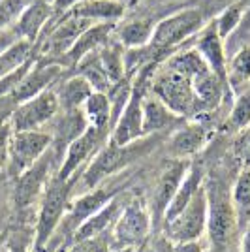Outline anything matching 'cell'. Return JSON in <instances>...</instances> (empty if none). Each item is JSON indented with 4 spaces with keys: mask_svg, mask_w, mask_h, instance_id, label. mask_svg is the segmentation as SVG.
I'll list each match as a JSON object with an SVG mask.
<instances>
[{
    "mask_svg": "<svg viewBox=\"0 0 250 252\" xmlns=\"http://www.w3.org/2000/svg\"><path fill=\"white\" fill-rule=\"evenodd\" d=\"M153 143H155V137H147L145 141L139 139V141H134V143L125 145V147H119V145L109 141L89 162V166H87L83 173L73 181V189H79L81 194H85L89 190L100 187V183L104 179H107L109 175L117 173V171H121V169L126 168L128 164H132L139 157H145L147 153L153 149Z\"/></svg>",
    "mask_w": 250,
    "mask_h": 252,
    "instance_id": "2",
    "label": "cell"
},
{
    "mask_svg": "<svg viewBox=\"0 0 250 252\" xmlns=\"http://www.w3.org/2000/svg\"><path fill=\"white\" fill-rule=\"evenodd\" d=\"M205 231H207V194L205 187H201L185 207V211L171 222L164 224L162 233L173 245H179V243L201 241Z\"/></svg>",
    "mask_w": 250,
    "mask_h": 252,
    "instance_id": "7",
    "label": "cell"
},
{
    "mask_svg": "<svg viewBox=\"0 0 250 252\" xmlns=\"http://www.w3.org/2000/svg\"><path fill=\"white\" fill-rule=\"evenodd\" d=\"M149 75H151V70H141L139 79L132 85V93H130L125 109L121 111L111 130L109 141L119 147L130 145L134 141H139L141 137H145L143 134V100L147 96V89L151 87L145 81L149 79Z\"/></svg>",
    "mask_w": 250,
    "mask_h": 252,
    "instance_id": "6",
    "label": "cell"
},
{
    "mask_svg": "<svg viewBox=\"0 0 250 252\" xmlns=\"http://www.w3.org/2000/svg\"><path fill=\"white\" fill-rule=\"evenodd\" d=\"M115 32V23H94L87 31L79 36V40L73 43V47L68 51L59 64H62L64 68H75L77 64L83 61L87 55L98 51L100 47H104L105 43L111 40V34Z\"/></svg>",
    "mask_w": 250,
    "mask_h": 252,
    "instance_id": "18",
    "label": "cell"
},
{
    "mask_svg": "<svg viewBox=\"0 0 250 252\" xmlns=\"http://www.w3.org/2000/svg\"><path fill=\"white\" fill-rule=\"evenodd\" d=\"M66 252H109V233L98 235L93 239L73 241Z\"/></svg>",
    "mask_w": 250,
    "mask_h": 252,
    "instance_id": "34",
    "label": "cell"
},
{
    "mask_svg": "<svg viewBox=\"0 0 250 252\" xmlns=\"http://www.w3.org/2000/svg\"><path fill=\"white\" fill-rule=\"evenodd\" d=\"M53 17V6L43 2V0H32L27 6V10L21 13V17L17 19V23L13 25V34L17 36V40L29 42L32 45H36V42L40 40L42 32L45 31L47 23L51 21Z\"/></svg>",
    "mask_w": 250,
    "mask_h": 252,
    "instance_id": "17",
    "label": "cell"
},
{
    "mask_svg": "<svg viewBox=\"0 0 250 252\" xmlns=\"http://www.w3.org/2000/svg\"><path fill=\"white\" fill-rule=\"evenodd\" d=\"M250 125V93L239 96L228 117V128L233 132L247 130Z\"/></svg>",
    "mask_w": 250,
    "mask_h": 252,
    "instance_id": "33",
    "label": "cell"
},
{
    "mask_svg": "<svg viewBox=\"0 0 250 252\" xmlns=\"http://www.w3.org/2000/svg\"><path fill=\"white\" fill-rule=\"evenodd\" d=\"M241 252H250V224L245 228L243 239H241Z\"/></svg>",
    "mask_w": 250,
    "mask_h": 252,
    "instance_id": "41",
    "label": "cell"
},
{
    "mask_svg": "<svg viewBox=\"0 0 250 252\" xmlns=\"http://www.w3.org/2000/svg\"><path fill=\"white\" fill-rule=\"evenodd\" d=\"M125 6L117 0H81L68 11V15L91 23H115L125 15Z\"/></svg>",
    "mask_w": 250,
    "mask_h": 252,
    "instance_id": "22",
    "label": "cell"
},
{
    "mask_svg": "<svg viewBox=\"0 0 250 252\" xmlns=\"http://www.w3.org/2000/svg\"><path fill=\"white\" fill-rule=\"evenodd\" d=\"M153 228L151 213L139 200H130L109 230V251H136L149 241Z\"/></svg>",
    "mask_w": 250,
    "mask_h": 252,
    "instance_id": "5",
    "label": "cell"
},
{
    "mask_svg": "<svg viewBox=\"0 0 250 252\" xmlns=\"http://www.w3.org/2000/svg\"><path fill=\"white\" fill-rule=\"evenodd\" d=\"M109 252H134V251H109Z\"/></svg>",
    "mask_w": 250,
    "mask_h": 252,
    "instance_id": "42",
    "label": "cell"
},
{
    "mask_svg": "<svg viewBox=\"0 0 250 252\" xmlns=\"http://www.w3.org/2000/svg\"><path fill=\"white\" fill-rule=\"evenodd\" d=\"M15 42H17V36L13 34V31L0 32V53H4L8 47H11Z\"/></svg>",
    "mask_w": 250,
    "mask_h": 252,
    "instance_id": "40",
    "label": "cell"
},
{
    "mask_svg": "<svg viewBox=\"0 0 250 252\" xmlns=\"http://www.w3.org/2000/svg\"><path fill=\"white\" fill-rule=\"evenodd\" d=\"M228 81H231L233 87H239L250 81V43L243 45L231 57L228 64Z\"/></svg>",
    "mask_w": 250,
    "mask_h": 252,
    "instance_id": "31",
    "label": "cell"
},
{
    "mask_svg": "<svg viewBox=\"0 0 250 252\" xmlns=\"http://www.w3.org/2000/svg\"><path fill=\"white\" fill-rule=\"evenodd\" d=\"M231 200L237 213L239 228L250 224V168H245L237 177V183L231 190Z\"/></svg>",
    "mask_w": 250,
    "mask_h": 252,
    "instance_id": "28",
    "label": "cell"
},
{
    "mask_svg": "<svg viewBox=\"0 0 250 252\" xmlns=\"http://www.w3.org/2000/svg\"><path fill=\"white\" fill-rule=\"evenodd\" d=\"M98 59H100L102 70H104V74L107 75L111 87L125 81L126 61H125V53H123V45H121V43H113L109 40L104 47L98 49Z\"/></svg>",
    "mask_w": 250,
    "mask_h": 252,
    "instance_id": "25",
    "label": "cell"
},
{
    "mask_svg": "<svg viewBox=\"0 0 250 252\" xmlns=\"http://www.w3.org/2000/svg\"><path fill=\"white\" fill-rule=\"evenodd\" d=\"M187 123L185 117L173 113L160 98L155 94H147L143 100V134L145 137L166 132L171 128H181Z\"/></svg>",
    "mask_w": 250,
    "mask_h": 252,
    "instance_id": "21",
    "label": "cell"
},
{
    "mask_svg": "<svg viewBox=\"0 0 250 252\" xmlns=\"http://www.w3.org/2000/svg\"><path fill=\"white\" fill-rule=\"evenodd\" d=\"M201 25H203V13L199 10H183L175 15H169L167 19L160 21L155 27L149 49L166 51L169 47H175L192 34H196L201 29Z\"/></svg>",
    "mask_w": 250,
    "mask_h": 252,
    "instance_id": "10",
    "label": "cell"
},
{
    "mask_svg": "<svg viewBox=\"0 0 250 252\" xmlns=\"http://www.w3.org/2000/svg\"><path fill=\"white\" fill-rule=\"evenodd\" d=\"M36 57L34 53V45L29 42L17 40L11 47H8L4 53H0V79L15 72L19 66L29 63L31 59Z\"/></svg>",
    "mask_w": 250,
    "mask_h": 252,
    "instance_id": "29",
    "label": "cell"
},
{
    "mask_svg": "<svg viewBox=\"0 0 250 252\" xmlns=\"http://www.w3.org/2000/svg\"><path fill=\"white\" fill-rule=\"evenodd\" d=\"M51 123L53 132H49L53 137L51 149L55 151V155L62 153V157L66 149L70 147V143L75 141L89 128L83 109H61Z\"/></svg>",
    "mask_w": 250,
    "mask_h": 252,
    "instance_id": "16",
    "label": "cell"
},
{
    "mask_svg": "<svg viewBox=\"0 0 250 252\" xmlns=\"http://www.w3.org/2000/svg\"><path fill=\"white\" fill-rule=\"evenodd\" d=\"M73 181L64 183L61 179L53 177L47 185V189L42 196V207L36 222V231H34V249L36 252H45L47 245L55 235L57 228L61 226L62 219L68 213V203L72 198Z\"/></svg>",
    "mask_w": 250,
    "mask_h": 252,
    "instance_id": "3",
    "label": "cell"
},
{
    "mask_svg": "<svg viewBox=\"0 0 250 252\" xmlns=\"http://www.w3.org/2000/svg\"><path fill=\"white\" fill-rule=\"evenodd\" d=\"M83 115L87 125L111 134V100L104 93H93L83 104Z\"/></svg>",
    "mask_w": 250,
    "mask_h": 252,
    "instance_id": "26",
    "label": "cell"
},
{
    "mask_svg": "<svg viewBox=\"0 0 250 252\" xmlns=\"http://www.w3.org/2000/svg\"><path fill=\"white\" fill-rule=\"evenodd\" d=\"M143 252H173V243L162 233L155 239H149L143 245Z\"/></svg>",
    "mask_w": 250,
    "mask_h": 252,
    "instance_id": "37",
    "label": "cell"
},
{
    "mask_svg": "<svg viewBox=\"0 0 250 252\" xmlns=\"http://www.w3.org/2000/svg\"><path fill=\"white\" fill-rule=\"evenodd\" d=\"M207 194V237L211 252H226L239 228L231 192L224 181L209 179L203 183Z\"/></svg>",
    "mask_w": 250,
    "mask_h": 252,
    "instance_id": "1",
    "label": "cell"
},
{
    "mask_svg": "<svg viewBox=\"0 0 250 252\" xmlns=\"http://www.w3.org/2000/svg\"><path fill=\"white\" fill-rule=\"evenodd\" d=\"M203 177H205L203 175V169L199 168L198 164H192L188 168L187 175H185V179H183V183H181V187L177 190V194L173 196V200H171V203L167 205L166 213H164L162 228H164V224L171 222L177 215H181L185 211V207L194 198V194L203 187Z\"/></svg>",
    "mask_w": 250,
    "mask_h": 252,
    "instance_id": "23",
    "label": "cell"
},
{
    "mask_svg": "<svg viewBox=\"0 0 250 252\" xmlns=\"http://www.w3.org/2000/svg\"><path fill=\"white\" fill-rule=\"evenodd\" d=\"M237 155L243 160L245 168H250V128L241 136L239 143H237Z\"/></svg>",
    "mask_w": 250,
    "mask_h": 252,
    "instance_id": "38",
    "label": "cell"
},
{
    "mask_svg": "<svg viewBox=\"0 0 250 252\" xmlns=\"http://www.w3.org/2000/svg\"><path fill=\"white\" fill-rule=\"evenodd\" d=\"M55 151L49 149L32 168H29L23 175L15 179L13 190V203L17 209H29L32 203L40 200L49 185V169L53 164Z\"/></svg>",
    "mask_w": 250,
    "mask_h": 252,
    "instance_id": "13",
    "label": "cell"
},
{
    "mask_svg": "<svg viewBox=\"0 0 250 252\" xmlns=\"http://www.w3.org/2000/svg\"><path fill=\"white\" fill-rule=\"evenodd\" d=\"M188 168H190L188 160H171L164 168L156 187H155V192H153V203H151V209H153L151 211V219H153V222H160V226H162L164 213H166L167 205L173 200V196L177 194Z\"/></svg>",
    "mask_w": 250,
    "mask_h": 252,
    "instance_id": "14",
    "label": "cell"
},
{
    "mask_svg": "<svg viewBox=\"0 0 250 252\" xmlns=\"http://www.w3.org/2000/svg\"><path fill=\"white\" fill-rule=\"evenodd\" d=\"M11 125L10 121L0 128V171L8 168V157H10V137H11Z\"/></svg>",
    "mask_w": 250,
    "mask_h": 252,
    "instance_id": "35",
    "label": "cell"
},
{
    "mask_svg": "<svg viewBox=\"0 0 250 252\" xmlns=\"http://www.w3.org/2000/svg\"><path fill=\"white\" fill-rule=\"evenodd\" d=\"M151 94L160 98L173 113L185 117V119L203 109L198 96L194 93L192 77L179 74L175 70H169L166 66L151 81Z\"/></svg>",
    "mask_w": 250,
    "mask_h": 252,
    "instance_id": "4",
    "label": "cell"
},
{
    "mask_svg": "<svg viewBox=\"0 0 250 252\" xmlns=\"http://www.w3.org/2000/svg\"><path fill=\"white\" fill-rule=\"evenodd\" d=\"M53 87L43 91L42 94L34 96L31 100L13 107L10 117V125L13 132L42 130L43 126L49 125L57 117V113L61 111V105H59V98H57V93Z\"/></svg>",
    "mask_w": 250,
    "mask_h": 252,
    "instance_id": "9",
    "label": "cell"
},
{
    "mask_svg": "<svg viewBox=\"0 0 250 252\" xmlns=\"http://www.w3.org/2000/svg\"><path fill=\"white\" fill-rule=\"evenodd\" d=\"M32 237L27 233H13L8 239V252H31Z\"/></svg>",
    "mask_w": 250,
    "mask_h": 252,
    "instance_id": "36",
    "label": "cell"
},
{
    "mask_svg": "<svg viewBox=\"0 0 250 252\" xmlns=\"http://www.w3.org/2000/svg\"><path fill=\"white\" fill-rule=\"evenodd\" d=\"M209 141V128L201 123H185L167 141V153L173 160H187L205 147Z\"/></svg>",
    "mask_w": 250,
    "mask_h": 252,
    "instance_id": "19",
    "label": "cell"
},
{
    "mask_svg": "<svg viewBox=\"0 0 250 252\" xmlns=\"http://www.w3.org/2000/svg\"><path fill=\"white\" fill-rule=\"evenodd\" d=\"M53 137L47 130L32 132H11L10 157H8V173L17 179L29 168H32L40 158L51 149Z\"/></svg>",
    "mask_w": 250,
    "mask_h": 252,
    "instance_id": "8",
    "label": "cell"
},
{
    "mask_svg": "<svg viewBox=\"0 0 250 252\" xmlns=\"http://www.w3.org/2000/svg\"><path fill=\"white\" fill-rule=\"evenodd\" d=\"M53 89L57 93L61 109H81L87 98L94 93L93 87L87 83V79L77 74H73L72 77L64 79L61 83H55Z\"/></svg>",
    "mask_w": 250,
    "mask_h": 252,
    "instance_id": "24",
    "label": "cell"
},
{
    "mask_svg": "<svg viewBox=\"0 0 250 252\" xmlns=\"http://www.w3.org/2000/svg\"><path fill=\"white\" fill-rule=\"evenodd\" d=\"M64 72V66L55 61H45V59H38L32 64V68L29 70V74L25 75L19 87L11 93L10 98H6V102L15 107V105L23 104L27 100H31L34 96L42 94L43 91L51 89L53 85L61 79V75Z\"/></svg>",
    "mask_w": 250,
    "mask_h": 252,
    "instance_id": "12",
    "label": "cell"
},
{
    "mask_svg": "<svg viewBox=\"0 0 250 252\" xmlns=\"http://www.w3.org/2000/svg\"><path fill=\"white\" fill-rule=\"evenodd\" d=\"M196 51L201 55V59L207 63L209 70L219 77L222 83L228 81V64H226V53H224V40L219 36L217 23L211 21L201 32Z\"/></svg>",
    "mask_w": 250,
    "mask_h": 252,
    "instance_id": "20",
    "label": "cell"
},
{
    "mask_svg": "<svg viewBox=\"0 0 250 252\" xmlns=\"http://www.w3.org/2000/svg\"><path fill=\"white\" fill-rule=\"evenodd\" d=\"M134 252H143V247H141V249H136Z\"/></svg>",
    "mask_w": 250,
    "mask_h": 252,
    "instance_id": "43",
    "label": "cell"
},
{
    "mask_svg": "<svg viewBox=\"0 0 250 252\" xmlns=\"http://www.w3.org/2000/svg\"><path fill=\"white\" fill-rule=\"evenodd\" d=\"M245 10H247V0H241L237 4L228 6L226 10L222 11V15H219V19H215L219 36L224 42L228 40L231 34H235V31L239 29L241 21L245 17Z\"/></svg>",
    "mask_w": 250,
    "mask_h": 252,
    "instance_id": "30",
    "label": "cell"
},
{
    "mask_svg": "<svg viewBox=\"0 0 250 252\" xmlns=\"http://www.w3.org/2000/svg\"><path fill=\"white\" fill-rule=\"evenodd\" d=\"M173 252H203V245L201 241L179 243V245H173Z\"/></svg>",
    "mask_w": 250,
    "mask_h": 252,
    "instance_id": "39",
    "label": "cell"
},
{
    "mask_svg": "<svg viewBox=\"0 0 250 252\" xmlns=\"http://www.w3.org/2000/svg\"><path fill=\"white\" fill-rule=\"evenodd\" d=\"M111 134L107 130L89 126L83 134L75 141H72L70 147L66 149L62 162H61V168L57 171V179H61L64 183L75 181V173L83 168L85 162H91L100 153V147L104 145V141Z\"/></svg>",
    "mask_w": 250,
    "mask_h": 252,
    "instance_id": "11",
    "label": "cell"
},
{
    "mask_svg": "<svg viewBox=\"0 0 250 252\" xmlns=\"http://www.w3.org/2000/svg\"><path fill=\"white\" fill-rule=\"evenodd\" d=\"M130 200L132 198H128L125 192L117 194L107 205H104L96 215H93L89 220H85L77 230L73 231L72 243L83 241V239H93V237H98V235L109 233V230L113 228V224L121 217V213L125 211V207L128 205Z\"/></svg>",
    "mask_w": 250,
    "mask_h": 252,
    "instance_id": "15",
    "label": "cell"
},
{
    "mask_svg": "<svg viewBox=\"0 0 250 252\" xmlns=\"http://www.w3.org/2000/svg\"><path fill=\"white\" fill-rule=\"evenodd\" d=\"M32 0H0V32L11 31Z\"/></svg>",
    "mask_w": 250,
    "mask_h": 252,
    "instance_id": "32",
    "label": "cell"
},
{
    "mask_svg": "<svg viewBox=\"0 0 250 252\" xmlns=\"http://www.w3.org/2000/svg\"><path fill=\"white\" fill-rule=\"evenodd\" d=\"M2 241H4V235H0V243H2Z\"/></svg>",
    "mask_w": 250,
    "mask_h": 252,
    "instance_id": "44",
    "label": "cell"
},
{
    "mask_svg": "<svg viewBox=\"0 0 250 252\" xmlns=\"http://www.w3.org/2000/svg\"><path fill=\"white\" fill-rule=\"evenodd\" d=\"M155 23L147 21V19H137V21L126 23L119 29V42L128 49H136L149 45L153 32H155Z\"/></svg>",
    "mask_w": 250,
    "mask_h": 252,
    "instance_id": "27",
    "label": "cell"
}]
</instances>
